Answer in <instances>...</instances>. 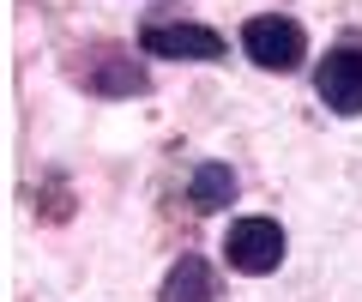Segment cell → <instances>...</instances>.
Listing matches in <instances>:
<instances>
[{
  "label": "cell",
  "instance_id": "7a4b0ae2",
  "mask_svg": "<svg viewBox=\"0 0 362 302\" xmlns=\"http://www.w3.org/2000/svg\"><path fill=\"white\" fill-rule=\"evenodd\" d=\"M242 54L259 73H296V66L308 61V30L290 13H254L242 25Z\"/></svg>",
  "mask_w": 362,
  "mask_h": 302
},
{
  "label": "cell",
  "instance_id": "8992f818",
  "mask_svg": "<svg viewBox=\"0 0 362 302\" xmlns=\"http://www.w3.org/2000/svg\"><path fill=\"white\" fill-rule=\"evenodd\" d=\"M157 302H218L211 266L199 260V254H181V260L163 272V290H157Z\"/></svg>",
  "mask_w": 362,
  "mask_h": 302
},
{
  "label": "cell",
  "instance_id": "3957f363",
  "mask_svg": "<svg viewBox=\"0 0 362 302\" xmlns=\"http://www.w3.org/2000/svg\"><path fill=\"white\" fill-rule=\"evenodd\" d=\"M284 223L278 218H235L230 236H223V260H230V272L242 278H266L284 266Z\"/></svg>",
  "mask_w": 362,
  "mask_h": 302
},
{
  "label": "cell",
  "instance_id": "6da1fadb",
  "mask_svg": "<svg viewBox=\"0 0 362 302\" xmlns=\"http://www.w3.org/2000/svg\"><path fill=\"white\" fill-rule=\"evenodd\" d=\"M66 79L78 85V91L90 97H145L151 91V66L133 61L127 49H115V42H90V49L66 54Z\"/></svg>",
  "mask_w": 362,
  "mask_h": 302
},
{
  "label": "cell",
  "instance_id": "ba28073f",
  "mask_svg": "<svg viewBox=\"0 0 362 302\" xmlns=\"http://www.w3.org/2000/svg\"><path fill=\"white\" fill-rule=\"evenodd\" d=\"M30 199H37V218H42V223H66V218H73V187H66L61 175H49Z\"/></svg>",
  "mask_w": 362,
  "mask_h": 302
},
{
  "label": "cell",
  "instance_id": "277c9868",
  "mask_svg": "<svg viewBox=\"0 0 362 302\" xmlns=\"http://www.w3.org/2000/svg\"><path fill=\"white\" fill-rule=\"evenodd\" d=\"M223 30L211 25H194V18H157V25L139 30V54H151V61H223Z\"/></svg>",
  "mask_w": 362,
  "mask_h": 302
},
{
  "label": "cell",
  "instance_id": "52a82bcc",
  "mask_svg": "<svg viewBox=\"0 0 362 302\" xmlns=\"http://www.w3.org/2000/svg\"><path fill=\"white\" fill-rule=\"evenodd\" d=\"M235 199V170L230 163H194V175H187V206L194 211H223Z\"/></svg>",
  "mask_w": 362,
  "mask_h": 302
},
{
  "label": "cell",
  "instance_id": "5b68a950",
  "mask_svg": "<svg viewBox=\"0 0 362 302\" xmlns=\"http://www.w3.org/2000/svg\"><path fill=\"white\" fill-rule=\"evenodd\" d=\"M314 91L332 115H362V37H344L314 66Z\"/></svg>",
  "mask_w": 362,
  "mask_h": 302
}]
</instances>
